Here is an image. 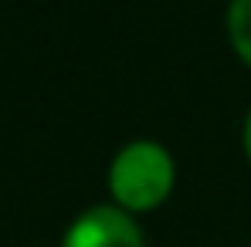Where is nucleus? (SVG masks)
Segmentation results:
<instances>
[{
  "label": "nucleus",
  "mask_w": 251,
  "mask_h": 247,
  "mask_svg": "<svg viewBox=\"0 0 251 247\" xmlns=\"http://www.w3.org/2000/svg\"><path fill=\"white\" fill-rule=\"evenodd\" d=\"M109 203H116L126 213H150L163 206L176 186V163L163 142L156 139H136L126 142L112 156L109 173Z\"/></svg>",
  "instance_id": "obj_1"
},
{
  "label": "nucleus",
  "mask_w": 251,
  "mask_h": 247,
  "mask_svg": "<svg viewBox=\"0 0 251 247\" xmlns=\"http://www.w3.org/2000/svg\"><path fill=\"white\" fill-rule=\"evenodd\" d=\"M58 247H146V234L139 217L116 203H95L68 224Z\"/></svg>",
  "instance_id": "obj_2"
},
{
  "label": "nucleus",
  "mask_w": 251,
  "mask_h": 247,
  "mask_svg": "<svg viewBox=\"0 0 251 247\" xmlns=\"http://www.w3.org/2000/svg\"><path fill=\"white\" fill-rule=\"evenodd\" d=\"M224 27H227L231 51L238 54V61L251 71V0H227Z\"/></svg>",
  "instance_id": "obj_3"
},
{
  "label": "nucleus",
  "mask_w": 251,
  "mask_h": 247,
  "mask_svg": "<svg viewBox=\"0 0 251 247\" xmlns=\"http://www.w3.org/2000/svg\"><path fill=\"white\" fill-rule=\"evenodd\" d=\"M241 146H245V156H248V163H251V109H248V115H245V129H241Z\"/></svg>",
  "instance_id": "obj_4"
}]
</instances>
